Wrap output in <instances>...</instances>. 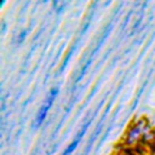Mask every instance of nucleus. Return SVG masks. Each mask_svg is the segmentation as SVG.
I'll return each instance as SVG.
<instances>
[{"label": "nucleus", "instance_id": "1", "mask_svg": "<svg viewBox=\"0 0 155 155\" xmlns=\"http://www.w3.org/2000/svg\"><path fill=\"white\" fill-rule=\"evenodd\" d=\"M58 93H59V90H58L57 87H54V88H52V90H51L50 94L47 96V98H46V99H45V102L42 103L41 108L39 109V113H38L36 119H35V122H34V126H35V127L41 126V124H42V122H44V120L46 119V115H47L48 110L51 109V105L53 104V102H54L56 97L58 96Z\"/></svg>", "mask_w": 155, "mask_h": 155}, {"label": "nucleus", "instance_id": "2", "mask_svg": "<svg viewBox=\"0 0 155 155\" xmlns=\"http://www.w3.org/2000/svg\"><path fill=\"white\" fill-rule=\"evenodd\" d=\"M87 127H88V124H86V125H84L82 126V128L80 130V132H79V134L75 137V139L64 149V151L61 154V155H71V153L76 149V147L79 145V143H80V140H81V138H82V136L85 134V132H86V130H87Z\"/></svg>", "mask_w": 155, "mask_h": 155}]
</instances>
